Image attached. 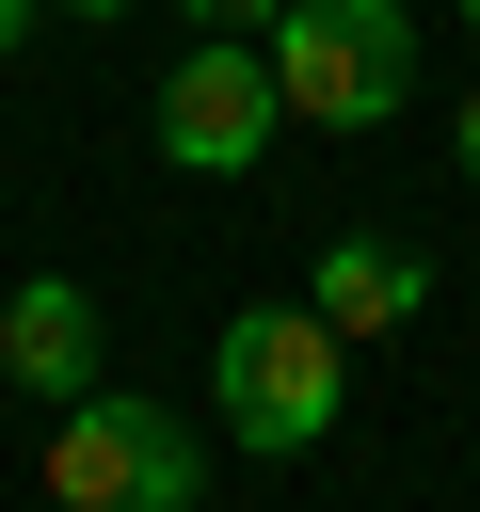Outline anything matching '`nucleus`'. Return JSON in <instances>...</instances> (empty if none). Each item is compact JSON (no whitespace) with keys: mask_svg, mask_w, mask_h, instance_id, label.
Segmentation results:
<instances>
[{"mask_svg":"<svg viewBox=\"0 0 480 512\" xmlns=\"http://www.w3.org/2000/svg\"><path fill=\"white\" fill-rule=\"evenodd\" d=\"M208 400H224V448L288 464V448H320V432L352 416V336H336L320 304H240V320L208 336Z\"/></svg>","mask_w":480,"mask_h":512,"instance_id":"1","label":"nucleus"},{"mask_svg":"<svg viewBox=\"0 0 480 512\" xmlns=\"http://www.w3.org/2000/svg\"><path fill=\"white\" fill-rule=\"evenodd\" d=\"M272 96H288V128H384L416 96V16L400 0H288L272 16Z\"/></svg>","mask_w":480,"mask_h":512,"instance_id":"2","label":"nucleus"},{"mask_svg":"<svg viewBox=\"0 0 480 512\" xmlns=\"http://www.w3.org/2000/svg\"><path fill=\"white\" fill-rule=\"evenodd\" d=\"M48 496H64V512H192V496H208V448H192L176 400L96 384V400H64V432H48Z\"/></svg>","mask_w":480,"mask_h":512,"instance_id":"3","label":"nucleus"},{"mask_svg":"<svg viewBox=\"0 0 480 512\" xmlns=\"http://www.w3.org/2000/svg\"><path fill=\"white\" fill-rule=\"evenodd\" d=\"M272 128H288L272 48L192 32V48H176V80H160V160H176V176H256V160H272Z\"/></svg>","mask_w":480,"mask_h":512,"instance_id":"4","label":"nucleus"},{"mask_svg":"<svg viewBox=\"0 0 480 512\" xmlns=\"http://www.w3.org/2000/svg\"><path fill=\"white\" fill-rule=\"evenodd\" d=\"M0 384L96 400V288H80V272H16V288H0Z\"/></svg>","mask_w":480,"mask_h":512,"instance_id":"5","label":"nucleus"},{"mask_svg":"<svg viewBox=\"0 0 480 512\" xmlns=\"http://www.w3.org/2000/svg\"><path fill=\"white\" fill-rule=\"evenodd\" d=\"M336 336H400L416 304H432V256H400V240H320V288H304Z\"/></svg>","mask_w":480,"mask_h":512,"instance_id":"6","label":"nucleus"},{"mask_svg":"<svg viewBox=\"0 0 480 512\" xmlns=\"http://www.w3.org/2000/svg\"><path fill=\"white\" fill-rule=\"evenodd\" d=\"M176 16H192V32H224V48H272V16H288V0H176Z\"/></svg>","mask_w":480,"mask_h":512,"instance_id":"7","label":"nucleus"},{"mask_svg":"<svg viewBox=\"0 0 480 512\" xmlns=\"http://www.w3.org/2000/svg\"><path fill=\"white\" fill-rule=\"evenodd\" d=\"M448 160H464V176H480V96H464V112H448Z\"/></svg>","mask_w":480,"mask_h":512,"instance_id":"8","label":"nucleus"},{"mask_svg":"<svg viewBox=\"0 0 480 512\" xmlns=\"http://www.w3.org/2000/svg\"><path fill=\"white\" fill-rule=\"evenodd\" d=\"M32 16H48V0H0V48H32Z\"/></svg>","mask_w":480,"mask_h":512,"instance_id":"9","label":"nucleus"},{"mask_svg":"<svg viewBox=\"0 0 480 512\" xmlns=\"http://www.w3.org/2000/svg\"><path fill=\"white\" fill-rule=\"evenodd\" d=\"M48 16H128V0H48Z\"/></svg>","mask_w":480,"mask_h":512,"instance_id":"10","label":"nucleus"},{"mask_svg":"<svg viewBox=\"0 0 480 512\" xmlns=\"http://www.w3.org/2000/svg\"><path fill=\"white\" fill-rule=\"evenodd\" d=\"M464 32H480V0H464Z\"/></svg>","mask_w":480,"mask_h":512,"instance_id":"11","label":"nucleus"}]
</instances>
